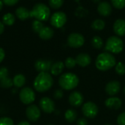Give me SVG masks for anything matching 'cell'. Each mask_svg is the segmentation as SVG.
<instances>
[{
    "label": "cell",
    "mask_w": 125,
    "mask_h": 125,
    "mask_svg": "<svg viewBox=\"0 0 125 125\" xmlns=\"http://www.w3.org/2000/svg\"><path fill=\"white\" fill-rule=\"evenodd\" d=\"M33 85L37 91L42 93L51 89L53 85V80L48 72H40L35 77Z\"/></svg>",
    "instance_id": "obj_1"
},
{
    "label": "cell",
    "mask_w": 125,
    "mask_h": 125,
    "mask_svg": "<svg viewBox=\"0 0 125 125\" xmlns=\"http://www.w3.org/2000/svg\"><path fill=\"white\" fill-rule=\"evenodd\" d=\"M116 60L115 57L109 52H103L100 54L95 61V66L97 69L102 71L110 70L116 66Z\"/></svg>",
    "instance_id": "obj_2"
},
{
    "label": "cell",
    "mask_w": 125,
    "mask_h": 125,
    "mask_svg": "<svg viewBox=\"0 0 125 125\" xmlns=\"http://www.w3.org/2000/svg\"><path fill=\"white\" fill-rule=\"evenodd\" d=\"M79 83L78 76L73 73H65L59 79V86L66 91H70L75 88Z\"/></svg>",
    "instance_id": "obj_3"
},
{
    "label": "cell",
    "mask_w": 125,
    "mask_h": 125,
    "mask_svg": "<svg viewBox=\"0 0 125 125\" xmlns=\"http://www.w3.org/2000/svg\"><path fill=\"white\" fill-rule=\"evenodd\" d=\"M51 15V11L49 7L43 3L36 4L32 10L30 11V17L35 18L36 20L40 21H47Z\"/></svg>",
    "instance_id": "obj_4"
},
{
    "label": "cell",
    "mask_w": 125,
    "mask_h": 125,
    "mask_svg": "<svg viewBox=\"0 0 125 125\" xmlns=\"http://www.w3.org/2000/svg\"><path fill=\"white\" fill-rule=\"evenodd\" d=\"M124 48V43L122 40L118 36L109 37L105 43V50L111 54H119L122 52Z\"/></svg>",
    "instance_id": "obj_5"
},
{
    "label": "cell",
    "mask_w": 125,
    "mask_h": 125,
    "mask_svg": "<svg viewBox=\"0 0 125 125\" xmlns=\"http://www.w3.org/2000/svg\"><path fill=\"white\" fill-rule=\"evenodd\" d=\"M84 42L85 38L83 35L78 32L71 33L67 38V44L71 48H80L84 44Z\"/></svg>",
    "instance_id": "obj_6"
},
{
    "label": "cell",
    "mask_w": 125,
    "mask_h": 125,
    "mask_svg": "<svg viewBox=\"0 0 125 125\" xmlns=\"http://www.w3.org/2000/svg\"><path fill=\"white\" fill-rule=\"evenodd\" d=\"M99 112V109L97 105L92 102H87L84 103L82 107V113L83 114L89 119L95 118Z\"/></svg>",
    "instance_id": "obj_7"
},
{
    "label": "cell",
    "mask_w": 125,
    "mask_h": 125,
    "mask_svg": "<svg viewBox=\"0 0 125 125\" xmlns=\"http://www.w3.org/2000/svg\"><path fill=\"white\" fill-rule=\"evenodd\" d=\"M20 100L25 105H29L35 100V93L31 88H23L19 93Z\"/></svg>",
    "instance_id": "obj_8"
},
{
    "label": "cell",
    "mask_w": 125,
    "mask_h": 125,
    "mask_svg": "<svg viewBox=\"0 0 125 125\" xmlns=\"http://www.w3.org/2000/svg\"><path fill=\"white\" fill-rule=\"evenodd\" d=\"M67 22V15L63 12L54 13L51 17V24L56 28L62 27Z\"/></svg>",
    "instance_id": "obj_9"
},
{
    "label": "cell",
    "mask_w": 125,
    "mask_h": 125,
    "mask_svg": "<svg viewBox=\"0 0 125 125\" xmlns=\"http://www.w3.org/2000/svg\"><path fill=\"white\" fill-rule=\"evenodd\" d=\"M39 104L41 110L45 113H52L55 111V103L48 97H42Z\"/></svg>",
    "instance_id": "obj_10"
},
{
    "label": "cell",
    "mask_w": 125,
    "mask_h": 125,
    "mask_svg": "<svg viewBox=\"0 0 125 125\" xmlns=\"http://www.w3.org/2000/svg\"><path fill=\"white\" fill-rule=\"evenodd\" d=\"M26 117L29 121L36 122L40 119L41 113L40 108L37 105H31L26 108Z\"/></svg>",
    "instance_id": "obj_11"
},
{
    "label": "cell",
    "mask_w": 125,
    "mask_h": 125,
    "mask_svg": "<svg viewBox=\"0 0 125 125\" xmlns=\"http://www.w3.org/2000/svg\"><path fill=\"white\" fill-rule=\"evenodd\" d=\"M121 90L120 83L117 80H112L105 85V92L110 97H114L119 93Z\"/></svg>",
    "instance_id": "obj_12"
},
{
    "label": "cell",
    "mask_w": 125,
    "mask_h": 125,
    "mask_svg": "<svg viewBox=\"0 0 125 125\" xmlns=\"http://www.w3.org/2000/svg\"><path fill=\"white\" fill-rule=\"evenodd\" d=\"M84 98L83 94L79 91H73L69 97V102L71 106L78 108L80 107L83 102Z\"/></svg>",
    "instance_id": "obj_13"
},
{
    "label": "cell",
    "mask_w": 125,
    "mask_h": 125,
    "mask_svg": "<svg viewBox=\"0 0 125 125\" xmlns=\"http://www.w3.org/2000/svg\"><path fill=\"white\" fill-rule=\"evenodd\" d=\"M52 66V62L51 60H46L43 59L37 60L34 63V68L35 69L40 72H48L51 70V68Z\"/></svg>",
    "instance_id": "obj_14"
},
{
    "label": "cell",
    "mask_w": 125,
    "mask_h": 125,
    "mask_svg": "<svg viewBox=\"0 0 125 125\" xmlns=\"http://www.w3.org/2000/svg\"><path fill=\"white\" fill-rule=\"evenodd\" d=\"M97 11L100 15L107 17L111 15L112 12V7L108 1H102L100 2L97 6Z\"/></svg>",
    "instance_id": "obj_15"
},
{
    "label": "cell",
    "mask_w": 125,
    "mask_h": 125,
    "mask_svg": "<svg viewBox=\"0 0 125 125\" xmlns=\"http://www.w3.org/2000/svg\"><path fill=\"white\" fill-rule=\"evenodd\" d=\"M105 105L108 108L113 109V110H118L122 107V102L118 97H111L105 100Z\"/></svg>",
    "instance_id": "obj_16"
},
{
    "label": "cell",
    "mask_w": 125,
    "mask_h": 125,
    "mask_svg": "<svg viewBox=\"0 0 125 125\" xmlns=\"http://www.w3.org/2000/svg\"><path fill=\"white\" fill-rule=\"evenodd\" d=\"M114 32L119 37L125 35V20L123 18L117 19L113 26Z\"/></svg>",
    "instance_id": "obj_17"
},
{
    "label": "cell",
    "mask_w": 125,
    "mask_h": 125,
    "mask_svg": "<svg viewBox=\"0 0 125 125\" xmlns=\"http://www.w3.org/2000/svg\"><path fill=\"white\" fill-rule=\"evenodd\" d=\"M75 60L76 63L81 67H86L91 63L92 58L87 53H80L76 56Z\"/></svg>",
    "instance_id": "obj_18"
},
{
    "label": "cell",
    "mask_w": 125,
    "mask_h": 125,
    "mask_svg": "<svg viewBox=\"0 0 125 125\" xmlns=\"http://www.w3.org/2000/svg\"><path fill=\"white\" fill-rule=\"evenodd\" d=\"M38 34L40 38H42V40H49L53 36L54 32L51 27H44Z\"/></svg>",
    "instance_id": "obj_19"
},
{
    "label": "cell",
    "mask_w": 125,
    "mask_h": 125,
    "mask_svg": "<svg viewBox=\"0 0 125 125\" xmlns=\"http://www.w3.org/2000/svg\"><path fill=\"white\" fill-rule=\"evenodd\" d=\"M64 66H64V63H62L61 61L56 62L55 63L52 64V66H51V70H50L51 73L54 76H58L62 72Z\"/></svg>",
    "instance_id": "obj_20"
},
{
    "label": "cell",
    "mask_w": 125,
    "mask_h": 125,
    "mask_svg": "<svg viewBox=\"0 0 125 125\" xmlns=\"http://www.w3.org/2000/svg\"><path fill=\"white\" fill-rule=\"evenodd\" d=\"M15 15L20 20L23 21L30 17V12L26 8L20 7L17 8V10H15Z\"/></svg>",
    "instance_id": "obj_21"
},
{
    "label": "cell",
    "mask_w": 125,
    "mask_h": 125,
    "mask_svg": "<svg viewBox=\"0 0 125 125\" xmlns=\"http://www.w3.org/2000/svg\"><path fill=\"white\" fill-rule=\"evenodd\" d=\"M13 85L16 88H21L26 83V77L23 74H17L14 77L13 80Z\"/></svg>",
    "instance_id": "obj_22"
},
{
    "label": "cell",
    "mask_w": 125,
    "mask_h": 125,
    "mask_svg": "<svg viewBox=\"0 0 125 125\" xmlns=\"http://www.w3.org/2000/svg\"><path fill=\"white\" fill-rule=\"evenodd\" d=\"M77 116H78L77 112L73 109H68L64 113L65 119L70 123L75 122L77 119Z\"/></svg>",
    "instance_id": "obj_23"
},
{
    "label": "cell",
    "mask_w": 125,
    "mask_h": 125,
    "mask_svg": "<svg viewBox=\"0 0 125 125\" xmlns=\"http://www.w3.org/2000/svg\"><path fill=\"white\" fill-rule=\"evenodd\" d=\"M105 27V23L102 19H96L92 24V28L97 31L103 30Z\"/></svg>",
    "instance_id": "obj_24"
},
{
    "label": "cell",
    "mask_w": 125,
    "mask_h": 125,
    "mask_svg": "<svg viewBox=\"0 0 125 125\" xmlns=\"http://www.w3.org/2000/svg\"><path fill=\"white\" fill-rule=\"evenodd\" d=\"M2 21H3V23L6 25H8V26H11L14 23H15V18L13 14L12 13H7L5 14L3 18H2Z\"/></svg>",
    "instance_id": "obj_25"
},
{
    "label": "cell",
    "mask_w": 125,
    "mask_h": 125,
    "mask_svg": "<svg viewBox=\"0 0 125 125\" xmlns=\"http://www.w3.org/2000/svg\"><path fill=\"white\" fill-rule=\"evenodd\" d=\"M92 45L97 49H100L103 46V41L100 36H94L92 39Z\"/></svg>",
    "instance_id": "obj_26"
},
{
    "label": "cell",
    "mask_w": 125,
    "mask_h": 125,
    "mask_svg": "<svg viewBox=\"0 0 125 125\" xmlns=\"http://www.w3.org/2000/svg\"><path fill=\"white\" fill-rule=\"evenodd\" d=\"M13 85V82L11 78L9 77L1 80L0 81V86L3 88H10Z\"/></svg>",
    "instance_id": "obj_27"
},
{
    "label": "cell",
    "mask_w": 125,
    "mask_h": 125,
    "mask_svg": "<svg viewBox=\"0 0 125 125\" xmlns=\"http://www.w3.org/2000/svg\"><path fill=\"white\" fill-rule=\"evenodd\" d=\"M44 27L43 24L38 20H34L32 22V29L34 32L36 33H39L40 32V30Z\"/></svg>",
    "instance_id": "obj_28"
},
{
    "label": "cell",
    "mask_w": 125,
    "mask_h": 125,
    "mask_svg": "<svg viewBox=\"0 0 125 125\" xmlns=\"http://www.w3.org/2000/svg\"><path fill=\"white\" fill-rule=\"evenodd\" d=\"M115 71L116 72V74H118L119 75L123 76L125 74V64H124L122 62H119L118 63L116 66H115Z\"/></svg>",
    "instance_id": "obj_29"
},
{
    "label": "cell",
    "mask_w": 125,
    "mask_h": 125,
    "mask_svg": "<svg viewBox=\"0 0 125 125\" xmlns=\"http://www.w3.org/2000/svg\"><path fill=\"white\" fill-rule=\"evenodd\" d=\"M48 2L50 7L53 9H59L62 6L64 0H48Z\"/></svg>",
    "instance_id": "obj_30"
},
{
    "label": "cell",
    "mask_w": 125,
    "mask_h": 125,
    "mask_svg": "<svg viewBox=\"0 0 125 125\" xmlns=\"http://www.w3.org/2000/svg\"><path fill=\"white\" fill-rule=\"evenodd\" d=\"M76 65H77L76 60H75V59L73 58V57H67V58L65 60L64 66H65L67 69H73V68H74Z\"/></svg>",
    "instance_id": "obj_31"
},
{
    "label": "cell",
    "mask_w": 125,
    "mask_h": 125,
    "mask_svg": "<svg viewBox=\"0 0 125 125\" xmlns=\"http://www.w3.org/2000/svg\"><path fill=\"white\" fill-rule=\"evenodd\" d=\"M111 4L115 8L119 10L125 7V0H111Z\"/></svg>",
    "instance_id": "obj_32"
},
{
    "label": "cell",
    "mask_w": 125,
    "mask_h": 125,
    "mask_svg": "<svg viewBox=\"0 0 125 125\" xmlns=\"http://www.w3.org/2000/svg\"><path fill=\"white\" fill-rule=\"evenodd\" d=\"M0 125H14V122L9 117H2L0 119Z\"/></svg>",
    "instance_id": "obj_33"
},
{
    "label": "cell",
    "mask_w": 125,
    "mask_h": 125,
    "mask_svg": "<svg viewBox=\"0 0 125 125\" xmlns=\"http://www.w3.org/2000/svg\"><path fill=\"white\" fill-rule=\"evenodd\" d=\"M9 74V71L8 69L5 67H1L0 68V81L6 77H8Z\"/></svg>",
    "instance_id": "obj_34"
},
{
    "label": "cell",
    "mask_w": 125,
    "mask_h": 125,
    "mask_svg": "<svg viewBox=\"0 0 125 125\" xmlns=\"http://www.w3.org/2000/svg\"><path fill=\"white\" fill-rule=\"evenodd\" d=\"M117 124L119 125H125V112L119 115L117 118Z\"/></svg>",
    "instance_id": "obj_35"
},
{
    "label": "cell",
    "mask_w": 125,
    "mask_h": 125,
    "mask_svg": "<svg viewBox=\"0 0 125 125\" xmlns=\"http://www.w3.org/2000/svg\"><path fill=\"white\" fill-rule=\"evenodd\" d=\"M63 96H64V93L62 89H57L53 93V97L56 99H60L63 97Z\"/></svg>",
    "instance_id": "obj_36"
},
{
    "label": "cell",
    "mask_w": 125,
    "mask_h": 125,
    "mask_svg": "<svg viewBox=\"0 0 125 125\" xmlns=\"http://www.w3.org/2000/svg\"><path fill=\"white\" fill-rule=\"evenodd\" d=\"M4 4H5L7 6H12L18 3L19 0H1Z\"/></svg>",
    "instance_id": "obj_37"
},
{
    "label": "cell",
    "mask_w": 125,
    "mask_h": 125,
    "mask_svg": "<svg viewBox=\"0 0 125 125\" xmlns=\"http://www.w3.org/2000/svg\"><path fill=\"white\" fill-rule=\"evenodd\" d=\"M77 125H88V122L85 118H80L77 120Z\"/></svg>",
    "instance_id": "obj_38"
},
{
    "label": "cell",
    "mask_w": 125,
    "mask_h": 125,
    "mask_svg": "<svg viewBox=\"0 0 125 125\" xmlns=\"http://www.w3.org/2000/svg\"><path fill=\"white\" fill-rule=\"evenodd\" d=\"M4 57H5V52L2 48L0 47V63L3 61Z\"/></svg>",
    "instance_id": "obj_39"
},
{
    "label": "cell",
    "mask_w": 125,
    "mask_h": 125,
    "mask_svg": "<svg viewBox=\"0 0 125 125\" xmlns=\"http://www.w3.org/2000/svg\"><path fill=\"white\" fill-rule=\"evenodd\" d=\"M4 30V24H3V23H1V22L0 21V35L3 33Z\"/></svg>",
    "instance_id": "obj_40"
},
{
    "label": "cell",
    "mask_w": 125,
    "mask_h": 125,
    "mask_svg": "<svg viewBox=\"0 0 125 125\" xmlns=\"http://www.w3.org/2000/svg\"><path fill=\"white\" fill-rule=\"evenodd\" d=\"M18 125H30V124L26 121H23V122H21Z\"/></svg>",
    "instance_id": "obj_41"
},
{
    "label": "cell",
    "mask_w": 125,
    "mask_h": 125,
    "mask_svg": "<svg viewBox=\"0 0 125 125\" xmlns=\"http://www.w3.org/2000/svg\"><path fill=\"white\" fill-rule=\"evenodd\" d=\"M3 1H1V0H0V11L1 10V9H2V7H3Z\"/></svg>",
    "instance_id": "obj_42"
},
{
    "label": "cell",
    "mask_w": 125,
    "mask_h": 125,
    "mask_svg": "<svg viewBox=\"0 0 125 125\" xmlns=\"http://www.w3.org/2000/svg\"><path fill=\"white\" fill-rule=\"evenodd\" d=\"M94 3H100V0H92Z\"/></svg>",
    "instance_id": "obj_43"
},
{
    "label": "cell",
    "mask_w": 125,
    "mask_h": 125,
    "mask_svg": "<svg viewBox=\"0 0 125 125\" xmlns=\"http://www.w3.org/2000/svg\"><path fill=\"white\" fill-rule=\"evenodd\" d=\"M111 125V124H106V125Z\"/></svg>",
    "instance_id": "obj_44"
},
{
    "label": "cell",
    "mask_w": 125,
    "mask_h": 125,
    "mask_svg": "<svg viewBox=\"0 0 125 125\" xmlns=\"http://www.w3.org/2000/svg\"><path fill=\"white\" fill-rule=\"evenodd\" d=\"M124 92H125V88H124Z\"/></svg>",
    "instance_id": "obj_45"
},
{
    "label": "cell",
    "mask_w": 125,
    "mask_h": 125,
    "mask_svg": "<svg viewBox=\"0 0 125 125\" xmlns=\"http://www.w3.org/2000/svg\"></svg>",
    "instance_id": "obj_46"
}]
</instances>
